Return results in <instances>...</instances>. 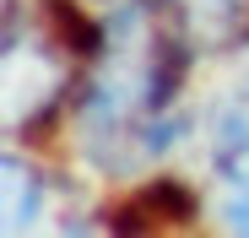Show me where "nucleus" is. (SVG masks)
<instances>
[{"mask_svg":"<svg viewBox=\"0 0 249 238\" xmlns=\"http://www.w3.org/2000/svg\"><path fill=\"white\" fill-rule=\"evenodd\" d=\"M38 206H44V179H38V168H27L22 157H6V227L17 233L22 222L38 217Z\"/></svg>","mask_w":249,"mask_h":238,"instance_id":"obj_2","label":"nucleus"},{"mask_svg":"<svg viewBox=\"0 0 249 238\" xmlns=\"http://www.w3.org/2000/svg\"><path fill=\"white\" fill-rule=\"evenodd\" d=\"M244 152H249V82L233 92V103L217 119V157L233 163V157H244Z\"/></svg>","mask_w":249,"mask_h":238,"instance_id":"obj_3","label":"nucleus"},{"mask_svg":"<svg viewBox=\"0 0 249 238\" xmlns=\"http://www.w3.org/2000/svg\"><path fill=\"white\" fill-rule=\"evenodd\" d=\"M222 173H228V227H238V233H249V152L244 157H233V163H222Z\"/></svg>","mask_w":249,"mask_h":238,"instance_id":"obj_4","label":"nucleus"},{"mask_svg":"<svg viewBox=\"0 0 249 238\" xmlns=\"http://www.w3.org/2000/svg\"><path fill=\"white\" fill-rule=\"evenodd\" d=\"M244 17H249L244 0H168V22L195 49H228L244 33Z\"/></svg>","mask_w":249,"mask_h":238,"instance_id":"obj_1","label":"nucleus"}]
</instances>
